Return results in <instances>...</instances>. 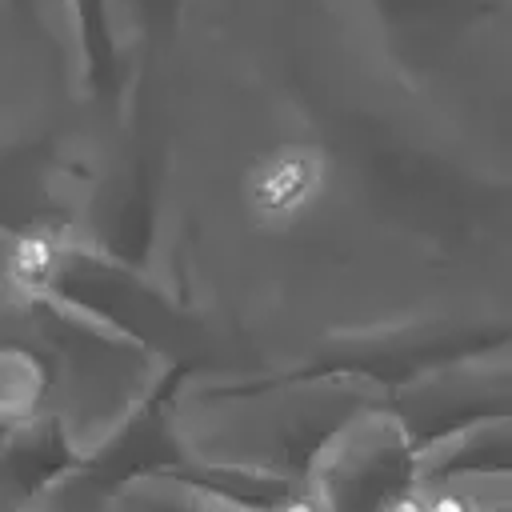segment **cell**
<instances>
[{
  "label": "cell",
  "instance_id": "obj_1",
  "mask_svg": "<svg viewBox=\"0 0 512 512\" xmlns=\"http://www.w3.org/2000/svg\"><path fill=\"white\" fill-rule=\"evenodd\" d=\"M320 180H324V164L316 152L280 148L256 164L248 180V196L264 220H284V216H296L304 204H312V196L320 192Z\"/></svg>",
  "mask_w": 512,
  "mask_h": 512
}]
</instances>
